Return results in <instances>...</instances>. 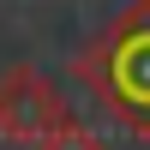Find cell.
<instances>
[{
  "mask_svg": "<svg viewBox=\"0 0 150 150\" xmlns=\"http://www.w3.org/2000/svg\"><path fill=\"white\" fill-rule=\"evenodd\" d=\"M72 78L108 120L150 138V0H126L72 60Z\"/></svg>",
  "mask_w": 150,
  "mask_h": 150,
  "instance_id": "1",
  "label": "cell"
},
{
  "mask_svg": "<svg viewBox=\"0 0 150 150\" xmlns=\"http://www.w3.org/2000/svg\"><path fill=\"white\" fill-rule=\"evenodd\" d=\"M60 120H66V96L54 90V78H42L36 66H6L0 72V138L6 144L30 150Z\"/></svg>",
  "mask_w": 150,
  "mask_h": 150,
  "instance_id": "2",
  "label": "cell"
},
{
  "mask_svg": "<svg viewBox=\"0 0 150 150\" xmlns=\"http://www.w3.org/2000/svg\"><path fill=\"white\" fill-rule=\"evenodd\" d=\"M30 150H108V144H102V132L78 126V120H60V126H54V132H42Z\"/></svg>",
  "mask_w": 150,
  "mask_h": 150,
  "instance_id": "3",
  "label": "cell"
}]
</instances>
